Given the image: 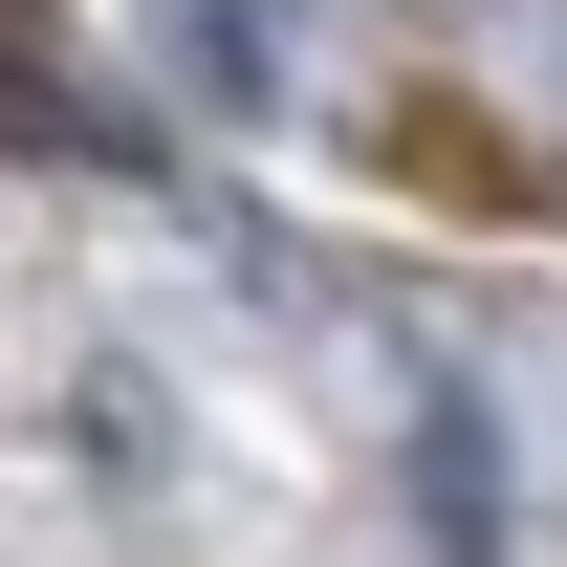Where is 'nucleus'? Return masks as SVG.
<instances>
[]
</instances>
